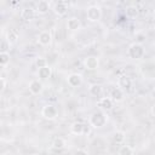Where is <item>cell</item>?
<instances>
[{
  "mask_svg": "<svg viewBox=\"0 0 155 155\" xmlns=\"http://www.w3.org/2000/svg\"><path fill=\"white\" fill-rule=\"evenodd\" d=\"M132 82H131V79L127 76V75H121L119 79H117V86L122 90H128L131 87Z\"/></svg>",
  "mask_w": 155,
  "mask_h": 155,
  "instance_id": "2e32d148",
  "label": "cell"
},
{
  "mask_svg": "<svg viewBox=\"0 0 155 155\" xmlns=\"http://www.w3.org/2000/svg\"><path fill=\"white\" fill-rule=\"evenodd\" d=\"M144 47L139 42H133L127 48V54L132 59H140L144 56Z\"/></svg>",
  "mask_w": 155,
  "mask_h": 155,
  "instance_id": "7a4b0ae2",
  "label": "cell"
},
{
  "mask_svg": "<svg viewBox=\"0 0 155 155\" xmlns=\"http://www.w3.org/2000/svg\"><path fill=\"white\" fill-rule=\"evenodd\" d=\"M6 40H7V42L10 45H13L18 40V34L16 31H13V30H8L7 34H6Z\"/></svg>",
  "mask_w": 155,
  "mask_h": 155,
  "instance_id": "ffe728a7",
  "label": "cell"
},
{
  "mask_svg": "<svg viewBox=\"0 0 155 155\" xmlns=\"http://www.w3.org/2000/svg\"><path fill=\"white\" fill-rule=\"evenodd\" d=\"M10 63V53L8 52H1L0 53V65L6 67Z\"/></svg>",
  "mask_w": 155,
  "mask_h": 155,
  "instance_id": "603a6c76",
  "label": "cell"
},
{
  "mask_svg": "<svg viewBox=\"0 0 155 155\" xmlns=\"http://www.w3.org/2000/svg\"><path fill=\"white\" fill-rule=\"evenodd\" d=\"M110 98L113 99V102H121V101H124V98H125L124 90L120 88L119 86L117 87H114L110 91Z\"/></svg>",
  "mask_w": 155,
  "mask_h": 155,
  "instance_id": "8fae6325",
  "label": "cell"
},
{
  "mask_svg": "<svg viewBox=\"0 0 155 155\" xmlns=\"http://www.w3.org/2000/svg\"><path fill=\"white\" fill-rule=\"evenodd\" d=\"M52 41V34L50 30H42L39 35H38V42L41 46H48Z\"/></svg>",
  "mask_w": 155,
  "mask_h": 155,
  "instance_id": "8992f818",
  "label": "cell"
},
{
  "mask_svg": "<svg viewBox=\"0 0 155 155\" xmlns=\"http://www.w3.org/2000/svg\"><path fill=\"white\" fill-rule=\"evenodd\" d=\"M154 19H155V11H154Z\"/></svg>",
  "mask_w": 155,
  "mask_h": 155,
  "instance_id": "4dcf8cb0",
  "label": "cell"
},
{
  "mask_svg": "<svg viewBox=\"0 0 155 155\" xmlns=\"http://www.w3.org/2000/svg\"><path fill=\"white\" fill-rule=\"evenodd\" d=\"M90 125L92 126V127H94V128H101V127H103L105 124H107V121H108V115L104 113V111H102V110H99V111H94L91 116H90Z\"/></svg>",
  "mask_w": 155,
  "mask_h": 155,
  "instance_id": "6da1fadb",
  "label": "cell"
},
{
  "mask_svg": "<svg viewBox=\"0 0 155 155\" xmlns=\"http://www.w3.org/2000/svg\"><path fill=\"white\" fill-rule=\"evenodd\" d=\"M70 132L73 134H76V136H80V134H84V133H87L88 132V128H86V125H84L82 122H73L71 126H70Z\"/></svg>",
  "mask_w": 155,
  "mask_h": 155,
  "instance_id": "ba28073f",
  "label": "cell"
},
{
  "mask_svg": "<svg viewBox=\"0 0 155 155\" xmlns=\"http://www.w3.org/2000/svg\"><path fill=\"white\" fill-rule=\"evenodd\" d=\"M53 11H54V13L58 15V16H64V15L67 13V11H68V5H67V2H65V1H58V2H56L54 6H53Z\"/></svg>",
  "mask_w": 155,
  "mask_h": 155,
  "instance_id": "7c38bea8",
  "label": "cell"
},
{
  "mask_svg": "<svg viewBox=\"0 0 155 155\" xmlns=\"http://www.w3.org/2000/svg\"><path fill=\"white\" fill-rule=\"evenodd\" d=\"M150 113H151V115L155 117V104H153V107L150 108Z\"/></svg>",
  "mask_w": 155,
  "mask_h": 155,
  "instance_id": "f1b7e54d",
  "label": "cell"
},
{
  "mask_svg": "<svg viewBox=\"0 0 155 155\" xmlns=\"http://www.w3.org/2000/svg\"><path fill=\"white\" fill-rule=\"evenodd\" d=\"M35 64H36V67L40 69V68L47 67V61H46V58H44V57H38L36 61H35Z\"/></svg>",
  "mask_w": 155,
  "mask_h": 155,
  "instance_id": "d4e9b609",
  "label": "cell"
},
{
  "mask_svg": "<svg viewBox=\"0 0 155 155\" xmlns=\"http://www.w3.org/2000/svg\"><path fill=\"white\" fill-rule=\"evenodd\" d=\"M88 91H90V93H91L92 96L99 97V96L103 93V87H102V85H99V84H93V85H91V86L88 87Z\"/></svg>",
  "mask_w": 155,
  "mask_h": 155,
  "instance_id": "ac0fdd59",
  "label": "cell"
},
{
  "mask_svg": "<svg viewBox=\"0 0 155 155\" xmlns=\"http://www.w3.org/2000/svg\"><path fill=\"white\" fill-rule=\"evenodd\" d=\"M41 115L46 120H54L58 116V109L52 104H46L41 109Z\"/></svg>",
  "mask_w": 155,
  "mask_h": 155,
  "instance_id": "277c9868",
  "label": "cell"
},
{
  "mask_svg": "<svg viewBox=\"0 0 155 155\" xmlns=\"http://www.w3.org/2000/svg\"><path fill=\"white\" fill-rule=\"evenodd\" d=\"M99 65V59L94 56H88L84 59V67L87 70H96Z\"/></svg>",
  "mask_w": 155,
  "mask_h": 155,
  "instance_id": "5b68a950",
  "label": "cell"
},
{
  "mask_svg": "<svg viewBox=\"0 0 155 155\" xmlns=\"http://www.w3.org/2000/svg\"><path fill=\"white\" fill-rule=\"evenodd\" d=\"M113 140H114L115 143H117V144H121V143L125 140V133H124L122 131H116V132H114V134H113Z\"/></svg>",
  "mask_w": 155,
  "mask_h": 155,
  "instance_id": "44dd1931",
  "label": "cell"
},
{
  "mask_svg": "<svg viewBox=\"0 0 155 155\" xmlns=\"http://www.w3.org/2000/svg\"><path fill=\"white\" fill-rule=\"evenodd\" d=\"M48 10H50V2L48 1L41 0V1H39L36 4V10H35L36 13H39V15H46L48 12Z\"/></svg>",
  "mask_w": 155,
  "mask_h": 155,
  "instance_id": "9a60e30c",
  "label": "cell"
},
{
  "mask_svg": "<svg viewBox=\"0 0 155 155\" xmlns=\"http://www.w3.org/2000/svg\"><path fill=\"white\" fill-rule=\"evenodd\" d=\"M51 75H52V69H51L48 65L38 69V76H39V79L45 80V79H48Z\"/></svg>",
  "mask_w": 155,
  "mask_h": 155,
  "instance_id": "e0dca14e",
  "label": "cell"
},
{
  "mask_svg": "<svg viewBox=\"0 0 155 155\" xmlns=\"http://www.w3.org/2000/svg\"><path fill=\"white\" fill-rule=\"evenodd\" d=\"M97 105L102 111H109L113 109V99L110 97H102L97 102Z\"/></svg>",
  "mask_w": 155,
  "mask_h": 155,
  "instance_id": "52a82bcc",
  "label": "cell"
},
{
  "mask_svg": "<svg viewBox=\"0 0 155 155\" xmlns=\"http://www.w3.org/2000/svg\"><path fill=\"white\" fill-rule=\"evenodd\" d=\"M67 28H68L69 30H71V31L79 30V29L81 28V22H80V19L76 18V17H70V18H68V21H67Z\"/></svg>",
  "mask_w": 155,
  "mask_h": 155,
  "instance_id": "4fadbf2b",
  "label": "cell"
},
{
  "mask_svg": "<svg viewBox=\"0 0 155 155\" xmlns=\"http://www.w3.org/2000/svg\"><path fill=\"white\" fill-rule=\"evenodd\" d=\"M74 155H88V153L85 149H76L74 151Z\"/></svg>",
  "mask_w": 155,
  "mask_h": 155,
  "instance_id": "4316f807",
  "label": "cell"
},
{
  "mask_svg": "<svg viewBox=\"0 0 155 155\" xmlns=\"http://www.w3.org/2000/svg\"><path fill=\"white\" fill-rule=\"evenodd\" d=\"M28 87H29V91H30L33 94H39V93H41L42 90H44V85H42V82H41L39 79L31 80V81L29 82Z\"/></svg>",
  "mask_w": 155,
  "mask_h": 155,
  "instance_id": "9c48e42d",
  "label": "cell"
},
{
  "mask_svg": "<svg viewBox=\"0 0 155 155\" xmlns=\"http://www.w3.org/2000/svg\"><path fill=\"white\" fill-rule=\"evenodd\" d=\"M10 47V44L7 42V40L6 39H4L2 41H1V45H0V48H1V52H6V50Z\"/></svg>",
  "mask_w": 155,
  "mask_h": 155,
  "instance_id": "484cf974",
  "label": "cell"
},
{
  "mask_svg": "<svg viewBox=\"0 0 155 155\" xmlns=\"http://www.w3.org/2000/svg\"><path fill=\"white\" fill-rule=\"evenodd\" d=\"M4 155H8V154H4Z\"/></svg>",
  "mask_w": 155,
  "mask_h": 155,
  "instance_id": "1f68e13d",
  "label": "cell"
},
{
  "mask_svg": "<svg viewBox=\"0 0 155 155\" xmlns=\"http://www.w3.org/2000/svg\"><path fill=\"white\" fill-rule=\"evenodd\" d=\"M119 155H133V149L130 147V145H122L120 147L119 151H117Z\"/></svg>",
  "mask_w": 155,
  "mask_h": 155,
  "instance_id": "7402d4cb",
  "label": "cell"
},
{
  "mask_svg": "<svg viewBox=\"0 0 155 155\" xmlns=\"http://www.w3.org/2000/svg\"><path fill=\"white\" fill-rule=\"evenodd\" d=\"M6 88V80L5 78H0V91L2 92Z\"/></svg>",
  "mask_w": 155,
  "mask_h": 155,
  "instance_id": "83f0119b",
  "label": "cell"
},
{
  "mask_svg": "<svg viewBox=\"0 0 155 155\" xmlns=\"http://www.w3.org/2000/svg\"><path fill=\"white\" fill-rule=\"evenodd\" d=\"M67 81H68V85L69 86H71V87H79L82 84V75L81 74H78V73H73V74H70L67 78Z\"/></svg>",
  "mask_w": 155,
  "mask_h": 155,
  "instance_id": "30bf717a",
  "label": "cell"
},
{
  "mask_svg": "<svg viewBox=\"0 0 155 155\" xmlns=\"http://www.w3.org/2000/svg\"><path fill=\"white\" fill-rule=\"evenodd\" d=\"M65 145H67L65 139L62 138V137H57V138H54L53 142H52V148H53V149H57V150L63 149Z\"/></svg>",
  "mask_w": 155,
  "mask_h": 155,
  "instance_id": "d6986e66",
  "label": "cell"
},
{
  "mask_svg": "<svg viewBox=\"0 0 155 155\" xmlns=\"http://www.w3.org/2000/svg\"><path fill=\"white\" fill-rule=\"evenodd\" d=\"M31 155H41L40 153H34V154H31Z\"/></svg>",
  "mask_w": 155,
  "mask_h": 155,
  "instance_id": "f546056e",
  "label": "cell"
},
{
  "mask_svg": "<svg viewBox=\"0 0 155 155\" xmlns=\"http://www.w3.org/2000/svg\"><path fill=\"white\" fill-rule=\"evenodd\" d=\"M102 17V8L98 5H91L86 10V18L90 22H97Z\"/></svg>",
  "mask_w": 155,
  "mask_h": 155,
  "instance_id": "3957f363",
  "label": "cell"
},
{
  "mask_svg": "<svg viewBox=\"0 0 155 155\" xmlns=\"http://www.w3.org/2000/svg\"><path fill=\"white\" fill-rule=\"evenodd\" d=\"M35 13H36L35 10H33L31 7H27V8H23V10H22L21 17H22V19H24V21H27V22H30V21L34 19Z\"/></svg>",
  "mask_w": 155,
  "mask_h": 155,
  "instance_id": "5bb4252c",
  "label": "cell"
},
{
  "mask_svg": "<svg viewBox=\"0 0 155 155\" xmlns=\"http://www.w3.org/2000/svg\"><path fill=\"white\" fill-rule=\"evenodd\" d=\"M138 15V10L136 6H128L126 8V16L130 17V18H136Z\"/></svg>",
  "mask_w": 155,
  "mask_h": 155,
  "instance_id": "cb8c5ba5",
  "label": "cell"
}]
</instances>
